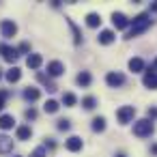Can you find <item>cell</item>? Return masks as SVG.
<instances>
[{"label": "cell", "instance_id": "cell-18", "mask_svg": "<svg viewBox=\"0 0 157 157\" xmlns=\"http://www.w3.org/2000/svg\"><path fill=\"white\" fill-rule=\"evenodd\" d=\"M129 69H131L133 73H140V71L144 69V60H142V58H131V60H129Z\"/></svg>", "mask_w": 157, "mask_h": 157}, {"label": "cell", "instance_id": "cell-33", "mask_svg": "<svg viewBox=\"0 0 157 157\" xmlns=\"http://www.w3.org/2000/svg\"><path fill=\"white\" fill-rule=\"evenodd\" d=\"M151 153H153V155H157V144H153V146H151Z\"/></svg>", "mask_w": 157, "mask_h": 157}, {"label": "cell", "instance_id": "cell-9", "mask_svg": "<svg viewBox=\"0 0 157 157\" xmlns=\"http://www.w3.org/2000/svg\"><path fill=\"white\" fill-rule=\"evenodd\" d=\"M142 84H144L146 88H157V73H155L153 69H148V71L144 73V78H142Z\"/></svg>", "mask_w": 157, "mask_h": 157}, {"label": "cell", "instance_id": "cell-32", "mask_svg": "<svg viewBox=\"0 0 157 157\" xmlns=\"http://www.w3.org/2000/svg\"><path fill=\"white\" fill-rule=\"evenodd\" d=\"M146 114H148V121H151V118H157V108H148Z\"/></svg>", "mask_w": 157, "mask_h": 157}, {"label": "cell", "instance_id": "cell-36", "mask_svg": "<svg viewBox=\"0 0 157 157\" xmlns=\"http://www.w3.org/2000/svg\"><path fill=\"white\" fill-rule=\"evenodd\" d=\"M116 157H127V155H125V153H118V155H116Z\"/></svg>", "mask_w": 157, "mask_h": 157}, {"label": "cell", "instance_id": "cell-30", "mask_svg": "<svg viewBox=\"0 0 157 157\" xmlns=\"http://www.w3.org/2000/svg\"><path fill=\"white\" fill-rule=\"evenodd\" d=\"M17 52H22V54H26V52H30V43H20V48H17Z\"/></svg>", "mask_w": 157, "mask_h": 157}, {"label": "cell", "instance_id": "cell-8", "mask_svg": "<svg viewBox=\"0 0 157 157\" xmlns=\"http://www.w3.org/2000/svg\"><path fill=\"white\" fill-rule=\"evenodd\" d=\"M63 73H65V65H63L60 60H52V63H48V75L58 78V75H63Z\"/></svg>", "mask_w": 157, "mask_h": 157}, {"label": "cell", "instance_id": "cell-35", "mask_svg": "<svg viewBox=\"0 0 157 157\" xmlns=\"http://www.w3.org/2000/svg\"><path fill=\"white\" fill-rule=\"evenodd\" d=\"M153 11H155V13H157V2H155V5H153Z\"/></svg>", "mask_w": 157, "mask_h": 157}, {"label": "cell", "instance_id": "cell-16", "mask_svg": "<svg viewBox=\"0 0 157 157\" xmlns=\"http://www.w3.org/2000/svg\"><path fill=\"white\" fill-rule=\"evenodd\" d=\"M99 24H101V15H99V13H88V15H86V26L97 28Z\"/></svg>", "mask_w": 157, "mask_h": 157}, {"label": "cell", "instance_id": "cell-7", "mask_svg": "<svg viewBox=\"0 0 157 157\" xmlns=\"http://www.w3.org/2000/svg\"><path fill=\"white\" fill-rule=\"evenodd\" d=\"M112 24H114V28H118V30H125L127 26H129V20H127V15L125 13H112Z\"/></svg>", "mask_w": 157, "mask_h": 157}, {"label": "cell", "instance_id": "cell-15", "mask_svg": "<svg viewBox=\"0 0 157 157\" xmlns=\"http://www.w3.org/2000/svg\"><path fill=\"white\" fill-rule=\"evenodd\" d=\"M13 125H15L13 114H2V116H0V129H11Z\"/></svg>", "mask_w": 157, "mask_h": 157}, {"label": "cell", "instance_id": "cell-31", "mask_svg": "<svg viewBox=\"0 0 157 157\" xmlns=\"http://www.w3.org/2000/svg\"><path fill=\"white\" fill-rule=\"evenodd\" d=\"M7 97H9V93H7V90H0V110L5 108V99H7Z\"/></svg>", "mask_w": 157, "mask_h": 157}, {"label": "cell", "instance_id": "cell-23", "mask_svg": "<svg viewBox=\"0 0 157 157\" xmlns=\"http://www.w3.org/2000/svg\"><path fill=\"white\" fill-rule=\"evenodd\" d=\"M103 129H105V118L103 116L93 118V131H103Z\"/></svg>", "mask_w": 157, "mask_h": 157}, {"label": "cell", "instance_id": "cell-19", "mask_svg": "<svg viewBox=\"0 0 157 157\" xmlns=\"http://www.w3.org/2000/svg\"><path fill=\"white\" fill-rule=\"evenodd\" d=\"M37 80H39L41 84H45V88H48L50 93H54V90H56V84H54V82H52L50 78H45L43 73H37Z\"/></svg>", "mask_w": 157, "mask_h": 157}, {"label": "cell", "instance_id": "cell-11", "mask_svg": "<svg viewBox=\"0 0 157 157\" xmlns=\"http://www.w3.org/2000/svg\"><path fill=\"white\" fill-rule=\"evenodd\" d=\"M11 151H13V140H11L9 136H0V153L7 155V153H11Z\"/></svg>", "mask_w": 157, "mask_h": 157}, {"label": "cell", "instance_id": "cell-29", "mask_svg": "<svg viewBox=\"0 0 157 157\" xmlns=\"http://www.w3.org/2000/svg\"><path fill=\"white\" fill-rule=\"evenodd\" d=\"M24 116H26L28 121H35V118H37V110H35V108H28V110L24 112Z\"/></svg>", "mask_w": 157, "mask_h": 157}, {"label": "cell", "instance_id": "cell-17", "mask_svg": "<svg viewBox=\"0 0 157 157\" xmlns=\"http://www.w3.org/2000/svg\"><path fill=\"white\" fill-rule=\"evenodd\" d=\"M39 97H41L39 88H30V86H28V88L24 90V99H26V101H37Z\"/></svg>", "mask_w": 157, "mask_h": 157}, {"label": "cell", "instance_id": "cell-6", "mask_svg": "<svg viewBox=\"0 0 157 157\" xmlns=\"http://www.w3.org/2000/svg\"><path fill=\"white\" fill-rule=\"evenodd\" d=\"M0 54H2V58H5L7 63H15L17 56H20V52H17L15 48H9V45H0Z\"/></svg>", "mask_w": 157, "mask_h": 157}, {"label": "cell", "instance_id": "cell-10", "mask_svg": "<svg viewBox=\"0 0 157 157\" xmlns=\"http://www.w3.org/2000/svg\"><path fill=\"white\" fill-rule=\"evenodd\" d=\"M65 148H67V151H71V153L80 151V148H82V138H78V136H71V138L65 142Z\"/></svg>", "mask_w": 157, "mask_h": 157}, {"label": "cell", "instance_id": "cell-20", "mask_svg": "<svg viewBox=\"0 0 157 157\" xmlns=\"http://www.w3.org/2000/svg\"><path fill=\"white\" fill-rule=\"evenodd\" d=\"M20 78H22V71H20L17 67H11V69L7 71V80H9L11 84H13V82H17Z\"/></svg>", "mask_w": 157, "mask_h": 157}, {"label": "cell", "instance_id": "cell-2", "mask_svg": "<svg viewBox=\"0 0 157 157\" xmlns=\"http://www.w3.org/2000/svg\"><path fill=\"white\" fill-rule=\"evenodd\" d=\"M153 123L148 121V118H140V121H136L133 123V136H138V138H148L151 133H153Z\"/></svg>", "mask_w": 157, "mask_h": 157}, {"label": "cell", "instance_id": "cell-4", "mask_svg": "<svg viewBox=\"0 0 157 157\" xmlns=\"http://www.w3.org/2000/svg\"><path fill=\"white\" fill-rule=\"evenodd\" d=\"M0 33H2V37H5V39L15 37V33H17L15 22H13V20H2V22H0Z\"/></svg>", "mask_w": 157, "mask_h": 157}, {"label": "cell", "instance_id": "cell-24", "mask_svg": "<svg viewBox=\"0 0 157 157\" xmlns=\"http://www.w3.org/2000/svg\"><path fill=\"white\" fill-rule=\"evenodd\" d=\"M63 103H65L67 108H71V105H75V103H78V99H75V95H73V93H65V95H63Z\"/></svg>", "mask_w": 157, "mask_h": 157}, {"label": "cell", "instance_id": "cell-28", "mask_svg": "<svg viewBox=\"0 0 157 157\" xmlns=\"http://www.w3.org/2000/svg\"><path fill=\"white\" fill-rule=\"evenodd\" d=\"M56 127H58V129H60V131H67V129H69V127H71V123H69V121H67V118H60V121H58V125H56Z\"/></svg>", "mask_w": 157, "mask_h": 157}, {"label": "cell", "instance_id": "cell-12", "mask_svg": "<svg viewBox=\"0 0 157 157\" xmlns=\"http://www.w3.org/2000/svg\"><path fill=\"white\" fill-rule=\"evenodd\" d=\"M97 39H99V43H103V45H110V43L116 39V35H114V30H101Z\"/></svg>", "mask_w": 157, "mask_h": 157}, {"label": "cell", "instance_id": "cell-21", "mask_svg": "<svg viewBox=\"0 0 157 157\" xmlns=\"http://www.w3.org/2000/svg\"><path fill=\"white\" fill-rule=\"evenodd\" d=\"M90 80H93V78H90V73H88V71H82V73H78V78H75V82H78L80 86H88V84H90Z\"/></svg>", "mask_w": 157, "mask_h": 157}, {"label": "cell", "instance_id": "cell-5", "mask_svg": "<svg viewBox=\"0 0 157 157\" xmlns=\"http://www.w3.org/2000/svg\"><path fill=\"white\" fill-rule=\"evenodd\" d=\"M105 82H108L112 88H116V86H123V84H125V75H123L121 71H110V73L105 75Z\"/></svg>", "mask_w": 157, "mask_h": 157}, {"label": "cell", "instance_id": "cell-27", "mask_svg": "<svg viewBox=\"0 0 157 157\" xmlns=\"http://www.w3.org/2000/svg\"><path fill=\"white\" fill-rule=\"evenodd\" d=\"M45 155H48V148L45 146H39V148H35L30 153V157H45Z\"/></svg>", "mask_w": 157, "mask_h": 157}, {"label": "cell", "instance_id": "cell-14", "mask_svg": "<svg viewBox=\"0 0 157 157\" xmlns=\"http://www.w3.org/2000/svg\"><path fill=\"white\" fill-rule=\"evenodd\" d=\"M15 136H17V140H30L33 129H30L28 125H20V127H17V131H15Z\"/></svg>", "mask_w": 157, "mask_h": 157}, {"label": "cell", "instance_id": "cell-26", "mask_svg": "<svg viewBox=\"0 0 157 157\" xmlns=\"http://www.w3.org/2000/svg\"><path fill=\"white\" fill-rule=\"evenodd\" d=\"M67 24H69V26H71V30H73V37H75V43H80V41H82V35H80V30H78V26H75V24H73L71 20H67Z\"/></svg>", "mask_w": 157, "mask_h": 157}, {"label": "cell", "instance_id": "cell-34", "mask_svg": "<svg viewBox=\"0 0 157 157\" xmlns=\"http://www.w3.org/2000/svg\"><path fill=\"white\" fill-rule=\"evenodd\" d=\"M151 69H153V71L157 73V58H155V63H153V67H151Z\"/></svg>", "mask_w": 157, "mask_h": 157}, {"label": "cell", "instance_id": "cell-25", "mask_svg": "<svg viewBox=\"0 0 157 157\" xmlns=\"http://www.w3.org/2000/svg\"><path fill=\"white\" fill-rule=\"evenodd\" d=\"M82 105H84L86 110H93V108L97 105V99H95V97H84V99H82Z\"/></svg>", "mask_w": 157, "mask_h": 157}, {"label": "cell", "instance_id": "cell-3", "mask_svg": "<svg viewBox=\"0 0 157 157\" xmlns=\"http://www.w3.org/2000/svg\"><path fill=\"white\" fill-rule=\"evenodd\" d=\"M133 114H136V108H133V105H121V108L116 110V118H118L121 125H127V123L133 118Z\"/></svg>", "mask_w": 157, "mask_h": 157}, {"label": "cell", "instance_id": "cell-22", "mask_svg": "<svg viewBox=\"0 0 157 157\" xmlns=\"http://www.w3.org/2000/svg\"><path fill=\"white\" fill-rule=\"evenodd\" d=\"M58 108H60V105H58V101H54V99H48V101H45V105H43V110H45L48 114L58 112Z\"/></svg>", "mask_w": 157, "mask_h": 157}, {"label": "cell", "instance_id": "cell-1", "mask_svg": "<svg viewBox=\"0 0 157 157\" xmlns=\"http://www.w3.org/2000/svg\"><path fill=\"white\" fill-rule=\"evenodd\" d=\"M153 26V20H151V13H140L138 17H133V24H131V28L127 30V35H125V39H133V37H138V35H142V33H146L148 28Z\"/></svg>", "mask_w": 157, "mask_h": 157}, {"label": "cell", "instance_id": "cell-13", "mask_svg": "<svg viewBox=\"0 0 157 157\" xmlns=\"http://www.w3.org/2000/svg\"><path fill=\"white\" fill-rule=\"evenodd\" d=\"M41 63H43V56H41V54H30V56L26 58V65H28L30 69H39Z\"/></svg>", "mask_w": 157, "mask_h": 157}, {"label": "cell", "instance_id": "cell-37", "mask_svg": "<svg viewBox=\"0 0 157 157\" xmlns=\"http://www.w3.org/2000/svg\"><path fill=\"white\" fill-rule=\"evenodd\" d=\"M0 78H2V73H0Z\"/></svg>", "mask_w": 157, "mask_h": 157}]
</instances>
